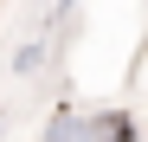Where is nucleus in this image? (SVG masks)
Instances as JSON below:
<instances>
[{
  "instance_id": "f257e3e1",
  "label": "nucleus",
  "mask_w": 148,
  "mask_h": 142,
  "mask_svg": "<svg viewBox=\"0 0 148 142\" xmlns=\"http://www.w3.org/2000/svg\"><path fill=\"white\" fill-rule=\"evenodd\" d=\"M39 142H97V123H90V116H77L71 103H58V110H52V123H45V136H39Z\"/></svg>"
},
{
  "instance_id": "f03ea898",
  "label": "nucleus",
  "mask_w": 148,
  "mask_h": 142,
  "mask_svg": "<svg viewBox=\"0 0 148 142\" xmlns=\"http://www.w3.org/2000/svg\"><path fill=\"white\" fill-rule=\"evenodd\" d=\"M90 123H97V142H142V136H135V116H129V110H97Z\"/></svg>"
},
{
  "instance_id": "7ed1b4c3",
  "label": "nucleus",
  "mask_w": 148,
  "mask_h": 142,
  "mask_svg": "<svg viewBox=\"0 0 148 142\" xmlns=\"http://www.w3.org/2000/svg\"><path fill=\"white\" fill-rule=\"evenodd\" d=\"M39 65H45V39H26V45L13 52V71H19V78H32Z\"/></svg>"
},
{
  "instance_id": "20e7f679",
  "label": "nucleus",
  "mask_w": 148,
  "mask_h": 142,
  "mask_svg": "<svg viewBox=\"0 0 148 142\" xmlns=\"http://www.w3.org/2000/svg\"><path fill=\"white\" fill-rule=\"evenodd\" d=\"M0 123H7V110H0Z\"/></svg>"
}]
</instances>
